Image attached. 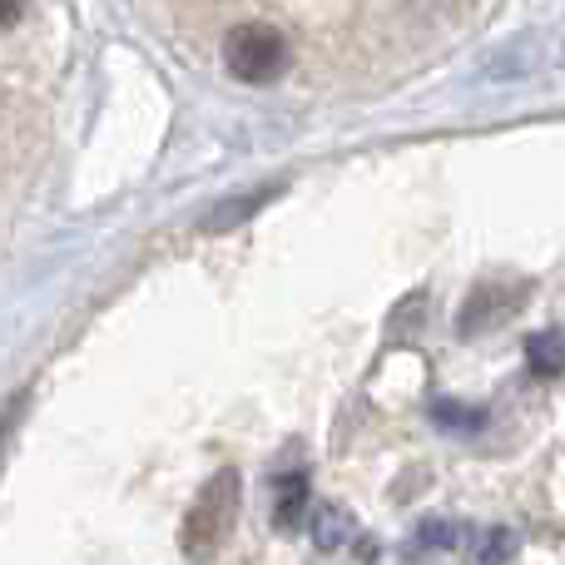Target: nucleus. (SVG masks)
Here are the masks:
<instances>
[{
  "label": "nucleus",
  "instance_id": "obj_2",
  "mask_svg": "<svg viewBox=\"0 0 565 565\" xmlns=\"http://www.w3.org/2000/svg\"><path fill=\"white\" fill-rule=\"evenodd\" d=\"M288 40H282V30L264 25V20H244V25H234L224 35V65L234 79H244V85H274V79L288 70Z\"/></svg>",
  "mask_w": 565,
  "mask_h": 565
},
{
  "label": "nucleus",
  "instance_id": "obj_10",
  "mask_svg": "<svg viewBox=\"0 0 565 565\" xmlns=\"http://www.w3.org/2000/svg\"><path fill=\"white\" fill-rule=\"evenodd\" d=\"M422 546H451V541H457V526H451V521H422Z\"/></svg>",
  "mask_w": 565,
  "mask_h": 565
},
{
  "label": "nucleus",
  "instance_id": "obj_3",
  "mask_svg": "<svg viewBox=\"0 0 565 565\" xmlns=\"http://www.w3.org/2000/svg\"><path fill=\"white\" fill-rule=\"evenodd\" d=\"M516 308H521V292H516V288H501V282H481V288L467 298V308L457 312V332H461V338H481V332L501 328V322H507Z\"/></svg>",
  "mask_w": 565,
  "mask_h": 565
},
{
  "label": "nucleus",
  "instance_id": "obj_7",
  "mask_svg": "<svg viewBox=\"0 0 565 565\" xmlns=\"http://www.w3.org/2000/svg\"><path fill=\"white\" fill-rule=\"evenodd\" d=\"M268 199H274V189H264V194H244V199H234V204L209 209V228H234V224H244V218L258 214Z\"/></svg>",
  "mask_w": 565,
  "mask_h": 565
},
{
  "label": "nucleus",
  "instance_id": "obj_9",
  "mask_svg": "<svg viewBox=\"0 0 565 565\" xmlns=\"http://www.w3.org/2000/svg\"><path fill=\"white\" fill-rule=\"evenodd\" d=\"M431 412H437V427H447V431H477L481 417H487L481 407H461V402H447V397H441Z\"/></svg>",
  "mask_w": 565,
  "mask_h": 565
},
{
  "label": "nucleus",
  "instance_id": "obj_6",
  "mask_svg": "<svg viewBox=\"0 0 565 565\" xmlns=\"http://www.w3.org/2000/svg\"><path fill=\"white\" fill-rule=\"evenodd\" d=\"M312 536H318L322 551H338L342 541L352 536V516L338 507H318V521H312Z\"/></svg>",
  "mask_w": 565,
  "mask_h": 565
},
{
  "label": "nucleus",
  "instance_id": "obj_1",
  "mask_svg": "<svg viewBox=\"0 0 565 565\" xmlns=\"http://www.w3.org/2000/svg\"><path fill=\"white\" fill-rule=\"evenodd\" d=\"M234 516H238V471H218L184 516V556L214 561L218 546L228 541V531H234Z\"/></svg>",
  "mask_w": 565,
  "mask_h": 565
},
{
  "label": "nucleus",
  "instance_id": "obj_4",
  "mask_svg": "<svg viewBox=\"0 0 565 565\" xmlns=\"http://www.w3.org/2000/svg\"><path fill=\"white\" fill-rule=\"evenodd\" d=\"M526 367L536 377H561L565 372V332H531L526 338Z\"/></svg>",
  "mask_w": 565,
  "mask_h": 565
},
{
  "label": "nucleus",
  "instance_id": "obj_8",
  "mask_svg": "<svg viewBox=\"0 0 565 565\" xmlns=\"http://www.w3.org/2000/svg\"><path fill=\"white\" fill-rule=\"evenodd\" d=\"M511 556H516V531H507V526L481 531V541H477V565H507Z\"/></svg>",
  "mask_w": 565,
  "mask_h": 565
},
{
  "label": "nucleus",
  "instance_id": "obj_11",
  "mask_svg": "<svg viewBox=\"0 0 565 565\" xmlns=\"http://www.w3.org/2000/svg\"><path fill=\"white\" fill-rule=\"evenodd\" d=\"M20 15H25V0H0V30L15 25Z\"/></svg>",
  "mask_w": 565,
  "mask_h": 565
},
{
  "label": "nucleus",
  "instance_id": "obj_5",
  "mask_svg": "<svg viewBox=\"0 0 565 565\" xmlns=\"http://www.w3.org/2000/svg\"><path fill=\"white\" fill-rule=\"evenodd\" d=\"M302 511H308V477H278V501H274V521L278 531H298L302 526Z\"/></svg>",
  "mask_w": 565,
  "mask_h": 565
}]
</instances>
